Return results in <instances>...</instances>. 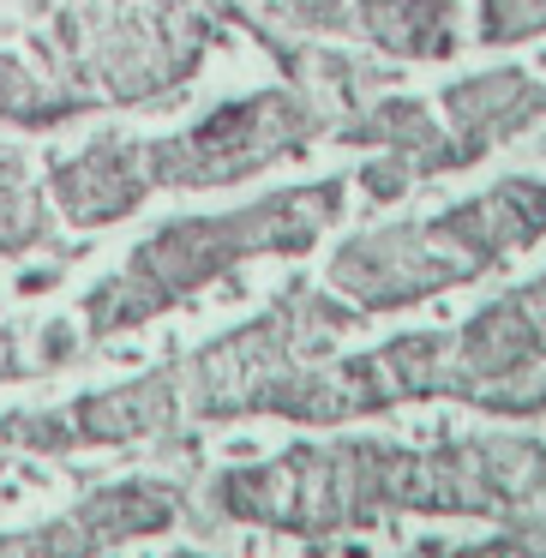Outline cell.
Wrapping results in <instances>:
<instances>
[{
    "label": "cell",
    "instance_id": "obj_1",
    "mask_svg": "<svg viewBox=\"0 0 546 558\" xmlns=\"http://www.w3.org/2000/svg\"><path fill=\"white\" fill-rule=\"evenodd\" d=\"M330 126L306 90H253L241 102H222L198 126L162 138L145 150L150 186H229L246 174L270 169L277 157L306 150Z\"/></svg>",
    "mask_w": 546,
    "mask_h": 558
},
{
    "label": "cell",
    "instance_id": "obj_2",
    "mask_svg": "<svg viewBox=\"0 0 546 558\" xmlns=\"http://www.w3.org/2000/svg\"><path fill=\"white\" fill-rule=\"evenodd\" d=\"M342 210V181H306L294 193H277L241 217H210V222H174L169 234L138 253V270L162 277L169 289L222 270L241 253H301L325 234V222Z\"/></svg>",
    "mask_w": 546,
    "mask_h": 558
},
{
    "label": "cell",
    "instance_id": "obj_3",
    "mask_svg": "<svg viewBox=\"0 0 546 558\" xmlns=\"http://www.w3.org/2000/svg\"><path fill=\"white\" fill-rule=\"evenodd\" d=\"M474 258L450 241L438 222H397V229L354 234L337 253V282L366 301H402V294H426L445 282L474 277Z\"/></svg>",
    "mask_w": 546,
    "mask_h": 558
},
{
    "label": "cell",
    "instance_id": "obj_4",
    "mask_svg": "<svg viewBox=\"0 0 546 558\" xmlns=\"http://www.w3.org/2000/svg\"><path fill=\"white\" fill-rule=\"evenodd\" d=\"M438 109H445L450 157H457V169H469L486 150L510 145V138H522L534 121H546V85L529 78L522 66H486V73H474V78L445 85Z\"/></svg>",
    "mask_w": 546,
    "mask_h": 558
},
{
    "label": "cell",
    "instance_id": "obj_5",
    "mask_svg": "<svg viewBox=\"0 0 546 558\" xmlns=\"http://www.w3.org/2000/svg\"><path fill=\"white\" fill-rule=\"evenodd\" d=\"M49 186L61 193L73 222H114L145 198L150 174H145V150L133 138H97L90 150L54 162Z\"/></svg>",
    "mask_w": 546,
    "mask_h": 558
},
{
    "label": "cell",
    "instance_id": "obj_6",
    "mask_svg": "<svg viewBox=\"0 0 546 558\" xmlns=\"http://www.w3.org/2000/svg\"><path fill=\"white\" fill-rule=\"evenodd\" d=\"M337 138L366 150H397V157L414 162V174H457L445 121H433V109L421 97H373L337 126Z\"/></svg>",
    "mask_w": 546,
    "mask_h": 558
},
{
    "label": "cell",
    "instance_id": "obj_7",
    "mask_svg": "<svg viewBox=\"0 0 546 558\" xmlns=\"http://www.w3.org/2000/svg\"><path fill=\"white\" fill-rule=\"evenodd\" d=\"M349 25L385 61H450L462 49L457 0H354Z\"/></svg>",
    "mask_w": 546,
    "mask_h": 558
},
{
    "label": "cell",
    "instance_id": "obj_8",
    "mask_svg": "<svg viewBox=\"0 0 546 558\" xmlns=\"http://www.w3.org/2000/svg\"><path fill=\"white\" fill-rule=\"evenodd\" d=\"M90 102V90L54 85V78L31 73L19 54H0V121L13 126H61Z\"/></svg>",
    "mask_w": 546,
    "mask_h": 558
},
{
    "label": "cell",
    "instance_id": "obj_9",
    "mask_svg": "<svg viewBox=\"0 0 546 558\" xmlns=\"http://www.w3.org/2000/svg\"><path fill=\"white\" fill-rule=\"evenodd\" d=\"M43 234V210L31 193V169L19 150H0V246H25Z\"/></svg>",
    "mask_w": 546,
    "mask_h": 558
},
{
    "label": "cell",
    "instance_id": "obj_10",
    "mask_svg": "<svg viewBox=\"0 0 546 558\" xmlns=\"http://www.w3.org/2000/svg\"><path fill=\"white\" fill-rule=\"evenodd\" d=\"M546 31V0H481V43L510 49Z\"/></svg>",
    "mask_w": 546,
    "mask_h": 558
},
{
    "label": "cell",
    "instance_id": "obj_11",
    "mask_svg": "<svg viewBox=\"0 0 546 558\" xmlns=\"http://www.w3.org/2000/svg\"><path fill=\"white\" fill-rule=\"evenodd\" d=\"M414 181H421V174H414V162L397 157V150H378L373 162H361V186H366V198H373V205H397Z\"/></svg>",
    "mask_w": 546,
    "mask_h": 558
},
{
    "label": "cell",
    "instance_id": "obj_12",
    "mask_svg": "<svg viewBox=\"0 0 546 558\" xmlns=\"http://www.w3.org/2000/svg\"><path fill=\"white\" fill-rule=\"evenodd\" d=\"M541 66H546V61H541Z\"/></svg>",
    "mask_w": 546,
    "mask_h": 558
}]
</instances>
